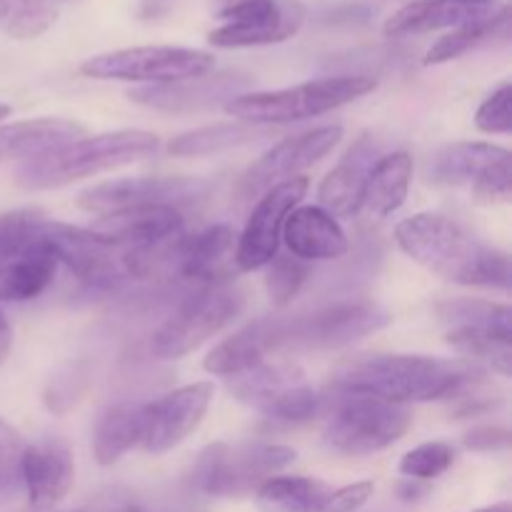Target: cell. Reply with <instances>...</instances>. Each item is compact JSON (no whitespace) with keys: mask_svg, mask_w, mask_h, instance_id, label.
<instances>
[{"mask_svg":"<svg viewBox=\"0 0 512 512\" xmlns=\"http://www.w3.org/2000/svg\"><path fill=\"white\" fill-rule=\"evenodd\" d=\"M483 365L465 358L430 355H360L340 365L333 393L365 395L388 403H453L468 390L488 383Z\"/></svg>","mask_w":512,"mask_h":512,"instance_id":"6da1fadb","label":"cell"},{"mask_svg":"<svg viewBox=\"0 0 512 512\" xmlns=\"http://www.w3.org/2000/svg\"><path fill=\"white\" fill-rule=\"evenodd\" d=\"M400 250L425 270L465 288H510L508 253L440 213H418L395 228Z\"/></svg>","mask_w":512,"mask_h":512,"instance_id":"7a4b0ae2","label":"cell"},{"mask_svg":"<svg viewBox=\"0 0 512 512\" xmlns=\"http://www.w3.org/2000/svg\"><path fill=\"white\" fill-rule=\"evenodd\" d=\"M160 138L150 130H113L93 138H78L63 148L23 160L15 183L23 190H53L90 175L118 170L158 153Z\"/></svg>","mask_w":512,"mask_h":512,"instance_id":"3957f363","label":"cell"},{"mask_svg":"<svg viewBox=\"0 0 512 512\" xmlns=\"http://www.w3.org/2000/svg\"><path fill=\"white\" fill-rule=\"evenodd\" d=\"M378 80L373 75H335L318 78L293 88L240 93L223 105L225 113L253 125H285L333 113L363 95L373 93Z\"/></svg>","mask_w":512,"mask_h":512,"instance_id":"277c9868","label":"cell"},{"mask_svg":"<svg viewBox=\"0 0 512 512\" xmlns=\"http://www.w3.org/2000/svg\"><path fill=\"white\" fill-rule=\"evenodd\" d=\"M293 460V448L265 440L213 443L198 455L190 480L198 493L210 498H248Z\"/></svg>","mask_w":512,"mask_h":512,"instance_id":"5b68a950","label":"cell"},{"mask_svg":"<svg viewBox=\"0 0 512 512\" xmlns=\"http://www.w3.org/2000/svg\"><path fill=\"white\" fill-rule=\"evenodd\" d=\"M243 308L245 290L238 285L220 283L198 288L155 330L150 350L160 360L183 358L238 320Z\"/></svg>","mask_w":512,"mask_h":512,"instance_id":"8992f818","label":"cell"},{"mask_svg":"<svg viewBox=\"0 0 512 512\" xmlns=\"http://www.w3.org/2000/svg\"><path fill=\"white\" fill-rule=\"evenodd\" d=\"M410 425L413 413L408 405L335 393L333 413L325 425V445L340 455L363 458L398 443Z\"/></svg>","mask_w":512,"mask_h":512,"instance_id":"52a82bcc","label":"cell"},{"mask_svg":"<svg viewBox=\"0 0 512 512\" xmlns=\"http://www.w3.org/2000/svg\"><path fill=\"white\" fill-rule=\"evenodd\" d=\"M228 385L240 403L280 425L308 423L323 410V395L315 393L298 365L285 360H265L258 368L230 378Z\"/></svg>","mask_w":512,"mask_h":512,"instance_id":"ba28073f","label":"cell"},{"mask_svg":"<svg viewBox=\"0 0 512 512\" xmlns=\"http://www.w3.org/2000/svg\"><path fill=\"white\" fill-rule=\"evenodd\" d=\"M213 65L215 58L208 50L180 48V45H138V48L93 55L80 65V73L95 80L165 85L200 78L210 73Z\"/></svg>","mask_w":512,"mask_h":512,"instance_id":"9c48e42d","label":"cell"},{"mask_svg":"<svg viewBox=\"0 0 512 512\" xmlns=\"http://www.w3.org/2000/svg\"><path fill=\"white\" fill-rule=\"evenodd\" d=\"M220 25L210 30L215 48H258L293 38L305 23L300 0H215Z\"/></svg>","mask_w":512,"mask_h":512,"instance_id":"30bf717a","label":"cell"},{"mask_svg":"<svg viewBox=\"0 0 512 512\" xmlns=\"http://www.w3.org/2000/svg\"><path fill=\"white\" fill-rule=\"evenodd\" d=\"M390 313L373 300H338L298 318H283V350L345 348L390 325Z\"/></svg>","mask_w":512,"mask_h":512,"instance_id":"8fae6325","label":"cell"},{"mask_svg":"<svg viewBox=\"0 0 512 512\" xmlns=\"http://www.w3.org/2000/svg\"><path fill=\"white\" fill-rule=\"evenodd\" d=\"M45 240L53 248L58 265L85 285L98 290H115L130 283V253L133 248L120 245L90 228H75L65 223H45Z\"/></svg>","mask_w":512,"mask_h":512,"instance_id":"7c38bea8","label":"cell"},{"mask_svg":"<svg viewBox=\"0 0 512 512\" xmlns=\"http://www.w3.org/2000/svg\"><path fill=\"white\" fill-rule=\"evenodd\" d=\"M340 138H343L340 123L320 125V128L283 138L245 170L238 183V198L253 200L285 180L298 178V173L323 160L340 143Z\"/></svg>","mask_w":512,"mask_h":512,"instance_id":"4fadbf2b","label":"cell"},{"mask_svg":"<svg viewBox=\"0 0 512 512\" xmlns=\"http://www.w3.org/2000/svg\"><path fill=\"white\" fill-rule=\"evenodd\" d=\"M210 185L200 178H183V175H140V178H120L110 183H100L95 188L83 190L78 195V208L88 213H113V210L135 208V205H193L205 198Z\"/></svg>","mask_w":512,"mask_h":512,"instance_id":"5bb4252c","label":"cell"},{"mask_svg":"<svg viewBox=\"0 0 512 512\" xmlns=\"http://www.w3.org/2000/svg\"><path fill=\"white\" fill-rule=\"evenodd\" d=\"M308 178L298 175L285 183L275 185L263 198L255 203L238 245H235V265L238 270H260L278 255L280 240H283L285 218L300 205L308 193Z\"/></svg>","mask_w":512,"mask_h":512,"instance_id":"9a60e30c","label":"cell"},{"mask_svg":"<svg viewBox=\"0 0 512 512\" xmlns=\"http://www.w3.org/2000/svg\"><path fill=\"white\" fill-rule=\"evenodd\" d=\"M213 393V383L203 380V383L170 390L153 403H145V425L143 438H140L143 453L165 455L178 448L203 423L213 403Z\"/></svg>","mask_w":512,"mask_h":512,"instance_id":"2e32d148","label":"cell"},{"mask_svg":"<svg viewBox=\"0 0 512 512\" xmlns=\"http://www.w3.org/2000/svg\"><path fill=\"white\" fill-rule=\"evenodd\" d=\"M248 83V75L228 70V73H205L200 78L178 80V83L145 85V88L130 90L128 98L150 110H163V113H195V110L213 108L218 103L225 105L230 98L243 93Z\"/></svg>","mask_w":512,"mask_h":512,"instance_id":"e0dca14e","label":"cell"},{"mask_svg":"<svg viewBox=\"0 0 512 512\" xmlns=\"http://www.w3.org/2000/svg\"><path fill=\"white\" fill-rule=\"evenodd\" d=\"M18 475L35 510L55 508L73 488L75 463L68 443L60 438H43L25 445L18 463Z\"/></svg>","mask_w":512,"mask_h":512,"instance_id":"ac0fdd59","label":"cell"},{"mask_svg":"<svg viewBox=\"0 0 512 512\" xmlns=\"http://www.w3.org/2000/svg\"><path fill=\"white\" fill-rule=\"evenodd\" d=\"M380 158V143L365 133L355 140L338 165L323 178L318 188L320 208L333 218H353L360 213L368 175Z\"/></svg>","mask_w":512,"mask_h":512,"instance_id":"d6986e66","label":"cell"},{"mask_svg":"<svg viewBox=\"0 0 512 512\" xmlns=\"http://www.w3.org/2000/svg\"><path fill=\"white\" fill-rule=\"evenodd\" d=\"M275 353H283V318H260L215 345L203 360V368L218 378H235L258 368Z\"/></svg>","mask_w":512,"mask_h":512,"instance_id":"ffe728a7","label":"cell"},{"mask_svg":"<svg viewBox=\"0 0 512 512\" xmlns=\"http://www.w3.org/2000/svg\"><path fill=\"white\" fill-rule=\"evenodd\" d=\"M183 213L173 205H135L93 220L90 230L128 248H150L183 233Z\"/></svg>","mask_w":512,"mask_h":512,"instance_id":"44dd1931","label":"cell"},{"mask_svg":"<svg viewBox=\"0 0 512 512\" xmlns=\"http://www.w3.org/2000/svg\"><path fill=\"white\" fill-rule=\"evenodd\" d=\"M283 240L290 255L313 263V260H338L348 253V235L338 218L325 213L320 205H298L285 218Z\"/></svg>","mask_w":512,"mask_h":512,"instance_id":"7402d4cb","label":"cell"},{"mask_svg":"<svg viewBox=\"0 0 512 512\" xmlns=\"http://www.w3.org/2000/svg\"><path fill=\"white\" fill-rule=\"evenodd\" d=\"M85 128L68 118H35L0 125V165L30 160L83 138Z\"/></svg>","mask_w":512,"mask_h":512,"instance_id":"603a6c76","label":"cell"},{"mask_svg":"<svg viewBox=\"0 0 512 512\" xmlns=\"http://www.w3.org/2000/svg\"><path fill=\"white\" fill-rule=\"evenodd\" d=\"M45 223L33 243L0 270V305L25 303V300L38 298L53 283L58 260H55L50 243L45 240Z\"/></svg>","mask_w":512,"mask_h":512,"instance_id":"cb8c5ba5","label":"cell"},{"mask_svg":"<svg viewBox=\"0 0 512 512\" xmlns=\"http://www.w3.org/2000/svg\"><path fill=\"white\" fill-rule=\"evenodd\" d=\"M493 10V5H468L458 3V0H413L395 15H390L383 30L388 38H408V35L458 28V25L483 18Z\"/></svg>","mask_w":512,"mask_h":512,"instance_id":"d4e9b609","label":"cell"},{"mask_svg":"<svg viewBox=\"0 0 512 512\" xmlns=\"http://www.w3.org/2000/svg\"><path fill=\"white\" fill-rule=\"evenodd\" d=\"M410 180H413V155L405 150L380 155L368 175V183L363 190V203L360 213L370 220H383L403 208L408 198Z\"/></svg>","mask_w":512,"mask_h":512,"instance_id":"484cf974","label":"cell"},{"mask_svg":"<svg viewBox=\"0 0 512 512\" xmlns=\"http://www.w3.org/2000/svg\"><path fill=\"white\" fill-rule=\"evenodd\" d=\"M145 425V403H125L110 405L103 410L93 430V453L103 468L115 465L125 453L140 445Z\"/></svg>","mask_w":512,"mask_h":512,"instance_id":"4316f807","label":"cell"},{"mask_svg":"<svg viewBox=\"0 0 512 512\" xmlns=\"http://www.w3.org/2000/svg\"><path fill=\"white\" fill-rule=\"evenodd\" d=\"M505 158L510 150L493 143L445 145L428 163V180L433 185H470L488 165Z\"/></svg>","mask_w":512,"mask_h":512,"instance_id":"83f0119b","label":"cell"},{"mask_svg":"<svg viewBox=\"0 0 512 512\" xmlns=\"http://www.w3.org/2000/svg\"><path fill=\"white\" fill-rule=\"evenodd\" d=\"M330 488L323 480L303 475H275L255 490L260 512H320Z\"/></svg>","mask_w":512,"mask_h":512,"instance_id":"f1b7e54d","label":"cell"},{"mask_svg":"<svg viewBox=\"0 0 512 512\" xmlns=\"http://www.w3.org/2000/svg\"><path fill=\"white\" fill-rule=\"evenodd\" d=\"M263 135L265 130L260 125L243 123V120H235V123H213L178 135V138L170 140L168 150L173 155H178V158H203V155H215L223 153V150L255 143Z\"/></svg>","mask_w":512,"mask_h":512,"instance_id":"f546056e","label":"cell"},{"mask_svg":"<svg viewBox=\"0 0 512 512\" xmlns=\"http://www.w3.org/2000/svg\"><path fill=\"white\" fill-rule=\"evenodd\" d=\"M508 20H510V10L500 8L493 10V13L483 15V18H475L470 23L458 25V28L450 30L448 35L438 40L433 48L425 53V65H440L448 63V60L460 58V55L470 53L478 45L488 43V40H495L498 35H508Z\"/></svg>","mask_w":512,"mask_h":512,"instance_id":"4dcf8cb0","label":"cell"},{"mask_svg":"<svg viewBox=\"0 0 512 512\" xmlns=\"http://www.w3.org/2000/svg\"><path fill=\"white\" fill-rule=\"evenodd\" d=\"M440 323L448 325V330L463 328V330H480V333H493L498 338L512 340L510 330V308L500 303H488V300H448L435 308Z\"/></svg>","mask_w":512,"mask_h":512,"instance_id":"1f68e13d","label":"cell"},{"mask_svg":"<svg viewBox=\"0 0 512 512\" xmlns=\"http://www.w3.org/2000/svg\"><path fill=\"white\" fill-rule=\"evenodd\" d=\"M73 0H3V28L10 38L30 40L53 28Z\"/></svg>","mask_w":512,"mask_h":512,"instance_id":"d6a6232c","label":"cell"},{"mask_svg":"<svg viewBox=\"0 0 512 512\" xmlns=\"http://www.w3.org/2000/svg\"><path fill=\"white\" fill-rule=\"evenodd\" d=\"M445 340L453 350H458L465 360H473V363H490L493 370H498L500 375H510V363H512V340L498 338L493 333H480V330H463L453 328L445 333Z\"/></svg>","mask_w":512,"mask_h":512,"instance_id":"836d02e7","label":"cell"},{"mask_svg":"<svg viewBox=\"0 0 512 512\" xmlns=\"http://www.w3.org/2000/svg\"><path fill=\"white\" fill-rule=\"evenodd\" d=\"M265 268H268V273H265V290H268L270 300L278 308L293 303L300 290H303L305 280L310 278L308 263L290 253H278Z\"/></svg>","mask_w":512,"mask_h":512,"instance_id":"e575fe53","label":"cell"},{"mask_svg":"<svg viewBox=\"0 0 512 512\" xmlns=\"http://www.w3.org/2000/svg\"><path fill=\"white\" fill-rule=\"evenodd\" d=\"M43 223L45 215L40 210L25 208L0 213V270L33 243Z\"/></svg>","mask_w":512,"mask_h":512,"instance_id":"d590c367","label":"cell"},{"mask_svg":"<svg viewBox=\"0 0 512 512\" xmlns=\"http://www.w3.org/2000/svg\"><path fill=\"white\" fill-rule=\"evenodd\" d=\"M453 463V445L443 443V440H433V443H423L418 445V448L410 450V453H405L403 460H400V473L408 480L428 483V480L440 478Z\"/></svg>","mask_w":512,"mask_h":512,"instance_id":"8d00e7d4","label":"cell"},{"mask_svg":"<svg viewBox=\"0 0 512 512\" xmlns=\"http://www.w3.org/2000/svg\"><path fill=\"white\" fill-rule=\"evenodd\" d=\"M470 190H473V200L480 205L510 203L512 198L510 158L488 165V168H485L483 173L470 183Z\"/></svg>","mask_w":512,"mask_h":512,"instance_id":"74e56055","label":"cell"},{"mask_svg":"<svg viewBox=\"0 0 512 512\" xmlns=\"http://www.w3.org/2000/svg\"><path fill=\"white\" fill-rule=\"evenodd\" d=\"M510 98H512V88L508 80H503V83H500L478 108V113H475V125L488 135L510 133L512 130Z\"/></svg>","mask_w":512,"mask_h":512,"instance_id":"f35d334b","label":"cell"},{"mask_svg":"<svg viewBox=\"0 0 512 512\" xmlns=\"http://www.w3.org/2000/svg\"><path fill=\"white\" fill-rule=\"evenodd\" d=\"M375 485L370 480H363V483L345 485V488L330 490L328 500H325L323 510L320 512H358L373 498Z\"/></svg>","mask_w":512,"mask_h":512,"instance_id":"ab89813d","label":"cell"},{"mask_svg":"<svg viewBox=\"0 0 512 512\" xmlns=\"http://www.w3.org/2000/svg\"><path fill=\"white\" fill-rule=\"evenodd\" d=\"M463 445L475 453H500L510 448V430L498 425H480L463 438Z\"/></svg>","mask_w":512,"mask_h":512,"instance_id":"60d3db41","label":"cell"},{"mask_svg":"<svg viewBox=\"0 0 512 512\" xmlns=\"http://www.w3.org/2000/svg\"><path fill=\"white\" fill-rule=\"evenodd\" d=\"M23 438H20L18 430L10 428L5 420H0V480L10 478V475L18 473L20 455H23Z\"/></svg>","mask_w":512,"mask_h":512,"instance_id":"b9f144b4","label":"cell"},{"mask_svg":"<svg viewBox=\"0 0 512 512\" xmlns=\"http://www.w3.org/2000/svg\"><path fill=\"white\" fill-rule=\"evenodd\" d=\"M10 345H13V330H10L8 318H5L3 308H0V365L5 363L10 353Z\"/></svg>","mask_w":512,"mask_h":512,"instance_id":"7bdbcfd3","label":"cell"},{"mask_svg":"<svg viewBox=\"0 0 512 512\" xmlns=\"http://www.w3.org/2000/svg\"><path fill=\"white\" fill-rule=\"evenodd\" d=\"M475 512H512V510H510V503H500V505H490V508L475 510Z\"/></svg>","mask_w":512,"mask_h":512,"instance_id":"ee69618b","label":"cell"},{"mask_svg":"<svg viewBox=\"0 0 512 512\" xmlns=\"http://www.w3.org/2000/svg\"><path fill=\"white\" fill-rule=\"evenodd\" d=\"M458 3H468V5H493L495 0H458Z\"/></svg>","mask_w":512,"mask_h":512,"instance_id":"f6af8a7d","label":"cell"},{"mask_svg":"<svg viewBox=\"0 0 512 512\" xmlns=\"http://www.w3.org/2000/svg\"><path fill=\"white\" fill-rule=\"evenodd\" d=\"M8 115H10V105L0 103V120H3V118H8Z\"/></svg>","mask_w":512,"mask_h":512,"instance_id":"bcb514c9","label":"cell"},{"mask_svg":"<svg viewBox=\"0 0 512 512\" xmlns=\"http://www.w3.org/2000/svg\"><path fill=\"white\" fill-rule=\"evenodd\" d=\"M0 15H3V0H0Z\"/></svg>","mask_w":512,"mask_h":512,"instance_id":"7dc6e473","label":"cell"},{"mask_svg":"<svg viewBox=\"0 0 512 512\" xmlns=\"http://www.w3.org/2000/svg\"><path fill=\"white\" fill-rule=\"evenodd\" d=\"M78 512H83V510H78Z\"/></svg>","mask_w":512,"mask_h":512,"instance_id":"c3c4849f","label":"cell"}]
</instances>
